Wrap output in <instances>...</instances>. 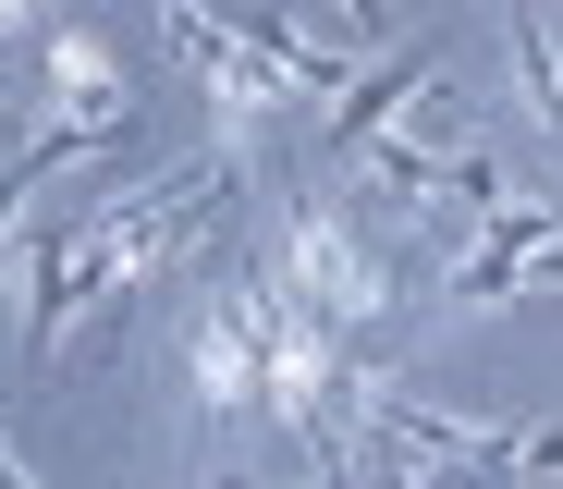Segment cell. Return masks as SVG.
I'll return each mask as SVG.
<instances>
[{
    "label": "cell",
    "mask_w": 563,
    "mask_h": 489,
    "mask_svg": "<svg viewBox=\"0 0 563 489\" xmlns=\"http://www.w3.org/2000/svg\"><path fill=\"white\" fill-rule=\"evenodd\" d=\"M0 37H37V0H0Z\"/></svg>",
    "instance_id": "obj_1"
}]
</instances>
